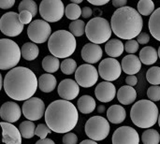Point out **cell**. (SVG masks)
<instances>
[{
  "label": "cell",
  "instance_id": "obj_42",
  "mask_svg": "<svg viewBox=\"0 0 160 144\" xmlns=\"http://www.w3.org/2000/svg\"><path fill=\"white\" fill-rule=\"evenodd\" d=\"M33 14L30 12V11H27V10H23L22 12L19 13V19H20V22L24 25V24H30L32 22V19H33Z\"/></svg>",
  "mask_w": 160,
  "mask_h": 144
},
{
  "label": "cell",
  "instance_id": "obj_6",
  "mask_svg": "<svg viewBox=\"0 0 160 144\" xmlns=\"http://www.w3.org/2000/svg\"><path fill=\"white\" fill-rule=\"evenodd\" d=\"M112 26L111 23L102 17H96L91 19L85 28L86 37L91 41V43L99 45L107 43L112 36Z\"/></svg>",
  "mask_w": 160,
  "mask_h": 144
},
{
  "label": "cell",
  "instance_id": "obj_26",
  "mask_svg": "<svg viewBox=\"0 0 160 144\" xmlns=\"http://www.w3.org/2000/svg\"><path fill=\"white\" fill-rule=\"evenodd\" d=\"M158 52H157V50L152 46H146L142 48L140 52V59L144 65H153L158 61Z\"/></svg>",
  "mask_w": 160,
  "mask_h": 144
},
{
  "label": "cell",
  "instance_id": "obj_1",
  "mask_svg": "<svg viewBox=\"0 0 160 144\" xmlns=\"http://www.w3.org/2000/svg\"><path fill=\"white\" fill-rule=\"evenodd\" d=\"M38 81L35 73L24 67L9 70L4 80L3 88L8 97L16 101H26L35 95Z\"/></svg>",
  "mask_w": 160,
  "mask_h": 144
},
{
  "label": "cell",
  "instance_id": "obj_22",
  "mask_svg": "<svg viewBox=\"0 0 160 144\" xmlns=\"http://www.w3.org/2000/svg\"><path fill=\"white\" fill-rule=\"evenodd\" d=\"M137 98L136 90L128 85L122 86L117 92V99L123 105H130L135 102Z\"/></svg>",
  "mask_w": 160,
  "mask_h": 144
},
{
  "label": "cell",
  "instance_id": "obj_36",
  "mask_svg": "<svg viewBox=\"0 0 160 144\" xmlns=\"http://www.w3.org/2000/svg\"><path fill=\"white\" fill-rule=\"evenodd\" d=\"M61 71L66 74V75H72L73 73H76L78 67H77V63L74 59L68 58L63 60L61 63Z\"/></svg>",
  "mask_w": 160,
  "mask_h": 144
},
{
  "label": "cell",
  "instance_id": "obj_51",
  "mask_svg": "<svg viewBox=\"0 0 160 144\" xmlns=\"http://www.w3.org/2000/svg\"><path fill=\"white\" fill-rule=\"evenodd\" d=\"M80 144H98V142H94L92 140H84V141H82Z\"/></svg>",
  "mask_w": 160,
  "mask_h": 144
},
{
  "label": "cell",
  "instance_id": "obj_5",
  "mask_svg": "<svg viewBox=\"0 0 160 144\" xmlns=\"http://www.w3.org/2000/svg\"><path fill=\"white\" fill-rule=\"evenodd\" d=\"M77 48L75 37L67 30H57L52 34L48 40V49L56 58L68 59Z\"/></svg>",
  "mask_w": 160,
  "mask_h": 144
},
{
  "label": "cell",
  "instance_id": "obj_15",
  "mask_svg": "<svg viewBox=\"0 0 160 144\" xmlns=\"http://www.w3.org/2000/svg\"><path fill=\"white\" fill-rule=\"evenodd\" d=\"M112 144H139L140 136L131 127H121L117 128L112 138Z\"/></svg>",
  "mask_w": 160,
  "mask_h": 144
},
{
  "label": "cell",
  "instance_id": "obj_34",
  "mask_svg": "<svg viewBox=\"0 0 160 144\" xmlns=\"http://www.w3.org/2000/svg\"><path fill=\"white\" fill-rule=\"evenodd\" d=\"M65 15L68 19L72 20V22L77 21L82 16V8L79 5L70 3L66 7Z\"/></svg>",
  "mask_w": 160,
  "mask_h": 144
},
{
  "label": "cell",
  "instance_id": "obj_19",
  "mask_svg": "<svg viewBox=\"0 0 160 144\" xmlns=\"http://www.w3.org/2000/svg\"><path fill=\"white\" fill-rule=\"evenodd\" d=\"M1 127L3 129V140L5 144H22V134L16 127L12 124L1 122Z\"/></svg>",
  "mask_w": 160,
  "mask_h": 144
},
{
  "label": "cell",
  "instance_id": "obj_48",
  "mask_svg": "<svg viewBox=\"0 0 160 144\" xmlns=\"http://www.w3.org/2000/svg\"><path fill=\"white\" fill-rule=\"evenodd\" d=\"M112 5H113L115 7L121 8V7H126L127 1H126V0H112Z\"/></svg>",
  "mask_w": 160,
  "mask_h": 144
},
{
  "label": "cell",
  "instance_id": "obj_7",
  "mask_svg": "<svg viewBox=\"0 0 160 144\" xmlns=\"http://www.w3.org/2000/svg\"><path fill=\"white\" fill-rule=\"evenodd\" d=\"M22 56V51L19 45L9 39H0V68L1 70L13 69L19 64Z\"/></svg>",
  "mask_w": 160,
  "mask_h": 144
},
{
  "label": "cell",
  "instance_id": "obj_45",
  "mask_svg": "<svg viewBox=\"0 0 160 144\" xmlns=\"http://www.w3.org/2000/svg\"><path fill=\"white\" fill-rule=\"evenodd\" d=\"M15 4L14 0H1L0 1V7L2 9H8L13 7V5Z\"/></svg>",
  "mask_w": 160,
  "mask_h": 144
},
{
  "label": "cell",
  "instance_id": "obj_54",
  "mask_svg": "<svg viewBox=\"0 0 160 144\" xmlns=\"http://www.w3.org/2000/svg\"><path fill=\"white\" fill-rule=\"evenodd\" d=\"M158 57L160 58V46H159V49H158Z\"/></svg>",
  "mask_w": 160,
  "mask_h": 144
},
{
  "label": "cell",
  "instance_id": "obj_52",
  "mask_svg": "<svg viewBox=\"0 0 160 144\" xmlns=\"http://www.w3.org/2000/svg\"><path fill=\"white\" fill-rule=\"evenodd\" d=\"M82 2V0H71V3L76 4V5H78V4H80Z\"/></svg>",
  "mask_w": 160,
  "mask_h": 144
},
{
  "label": "cell",
  "instance_id": "obj_17",
  "mask_svg": "<svg viewBox=\"0 0 160 144\" xmlns=\"http://www.w3.org/2000/svg\"><path fill=\"white\" fill-rule=\"evenodd\" d=\"M22 115V110L20 106L12 101L5 102L0 108V116L3 122L16 123Z\"/></svg>",
  "mask_w": 160,
  "mask_h": 144
},
{
  "label": "cell",
  "instance_id": "obj_20",
  "mask_svg": "<svg viewBox=\"0 0 160 144\" xmlns=\"http://www.w3.org/2000/svg\"><path fill=\"white\" fill-rule=\"evenodd\" d=\"M102 49L99 45L86 43L82 49V57L87 64H96L102 58Z\"/></svg>",
  "mask_w": 160,
  "mask_h": 144
},
{
  "label": "cell",
  "instance_id": "obj_49",
  "mask_svg": "<svg viewBox=\"0 0 160 144\" xmlns=\"http://www.w3.org/2000/svg\"><path fill=\"white\" fill-rule=\"evenodd\" d=\"M88 2L94 6H103V5H106L108 4L110 1L109 0H103V1H92V0H88Z\"/></svg>",
  "mask_w": 160,
  "mask_h": 144
},
{
  "label": "cell",
  "instance_id": "obj_12",
  "mask_svg": "<svg viewBox=\"0 0 160 144\" xmlns=\"http://www.w3.org/2000/svg\"><path fill=\"white\" fill-rule=\"evenodd\" d=\"M98 69L94 66L90 64H84L78 67L75 73V80L80 86L83 88H89L98 82Z\"/></svg>",
  "mask_w": 160,
  "mask_h": 144
},
{
  "label": "cell",
  "instance_id": "obj_38",
  "mask_svg": "<svg viewBox=\"0 0 160 144\" xmlns=\"http://www.w3.org/2000/svg\"><path fill=\"white\" fill-rule=\"evenodd\" d=\"M18 9L20 12H22L23 10L30 11L33 14V16H36L38 13V6H37L36 2L33 0H22L19 4Z\"/></svg>",
  "mask_w": 160,
  "mask_h": 144
},
{
  "label": "cell",
  "instance_id": "obj_23",
  "mask_svg": "<svg viewBox=\"0 0 160 144\" xmlns=\"http://www.w3.org/2000/svg\"><path fill=\"white\" fill-rule=\"evenodd\" d=\"M127 112L123 106L112 105L107 111V118L112 124H121L126 120Z\"/></svg>",
  "mask_w": 160,
  "mask_h": 144
},
{
  "label": "cell",
  "instance_id": "obj_43",
  "mask_svg": "<svg viewBox=\"0 0 160 144\" xmlns=\"http://www.w3.org/2000/svg\"><path fill=\"white\" fill-rule=\"evenodd\" d=\"M63 143L64 144H77L78 143V137L74 133H67L63 136Z\"/></svg>",
  "mask_w": 160,
  "mask_h": 144
},
{
  "label": "cell",
  "instance_id": "obj_10",
  "mask_svg": "<svg viewBox=\"0 0 160 144\" xmlns=\"http://www.w3.org/2000/svg\"><path fill=\"white\" fill-rule=\"evenodd\" d=\"M0 30L7 37H17L23 30V24L20 22L19 14L9 11L2 15L0 19Z\"/></svg>",
  "mask_w": 160,
  "mask_h": 144
},
{
  "label": "cell",
  "instance_id": "obj_2",
  "mask_svg": "<svg viewBox=\"0 0 160 144\" xmlns=\"http://www.w3.org/2000/svg\"><path fill=\"white\" fill-rule=\"evenodd\" d=\"M78 120V110L70 101L55 100L46 109L45 123L54 133H69L77 126Z\"/></svg>",
  "mask_w": 160,
  "mask_h": 144
},
{
  "label": "cell",
  "instance_id": "obj_31",
  "mask_svg": "<svg viewBox=\"0 0 160 144\" xmlns=\"http://www.w3.org/2000/svg\"><path fill=\"white\" fill-rule=\"evenodd\" d=\"M36 128L37 127L31 121H24L19 126V130L22 134V137L24 139H32L34 136H36Z\"/></svg>",
  "mask_w": 160,
  "mask_h": 144
},
{
  "label": "cell",
  "instance_id": "obj_9",
  "mask_svg": "<svg viewBox=\"0 0 160 144\" xmlns=\"http://www.w3.org/2000/svg\"><path fill=\"white\" fill-rule=\"evenodd\" d=\"M66 7L61 0H43L39 5V14L48 22L60 21L65 14Z\"/></svg>",
  "mask_w": 160,
  "mask_h": 144
},
{
  "label": "cell",
  "instance_id": "obj_18",
  "mask_svg": "<svg viewBox=\"0 0 160 144\" xmlns=\"http://www.w3.org/2000/svg\"><path fill=\"white\" fill-rule=\"evenodd\" d=\"M95 95L98 101L103 103H108L113 100L116 93V88L112 82H102L98 84L95 89Z\"/></svg>",
  "mask_w": 160,
  "mask_h": 144
},
{
  "label": "cell",
  "instance_id": "obj_16",
  "mask_svg": "<svg viewBox=\"0 0 160 144\" xmlns=\"http://www.w3.org/2000/svg\"><path fill=\"white\" fill-rule=\"evenodd\" d=\"M80 85L75 82L74 80L71 79H65L63 80L57 88V92L59 97L63 100L70 101L75 99L79 93H80Z\"/></svg>",
  "mask_w": 160,
  "mask_h": 144
},
{
  "label": "cell",
  "instance_id": "obj_14",
  "mask_svg": "<svg viewBox=\"0 0 160 144\" xmlns=\"http://www.w3.org/2000/svg\"><path fill=\"white\" fill-rule=\"evenodd\" d=\"M122 66L114 58H105L98 66V74L105 82L116 81L122 73Z\"/></svg>",
  "mask_w": 160,
  "mask_h": 144
},
{
  "label": "cell",
  "instance_id": "obj_4",
  "mask_svg": "<svg viewBox=\"0 0 160 144\" xmlns=\"http://www.w3.org/2000/svg\"><path fill=\"white\" fill-rule=\"evenodd\" d=\"M158 117V106L147 99L139 100L132 106L130 111V118L133 124L140 128L150 129L157 124Z\"/></svg>",
  "mask_w": 160,
  "mask_h": 144
},
{
  "label": "cell",
  "instance_id": "obj_44",
  "mask_svg": "<svg viewBox=\"0 0 160 144\" xmlns=\"http://www.w3.org/2000/svg\"><path fill=\"white\" fill-rule=\"evenodd\" d=\"M149 40H150V36L146 32H142L137 37V41L139 42V44H142V45L147 44Z\"/></svg>",
  "mask_w": 160,
  "mask_h": 144
},
{
  "label": "cell",
  "instance_id": "obj_24",
  "mask_svg": "<svg viewBox=\"0 0 160 144\" xmlns=\"http://www.w3.org/2000/svg\"><path fill=\"white\" fill-rule=\"evenodd\" d=\"M124 50L125 45L118 38L110 39L105 45V52L109 56H111V58L119 57L124 52Z\"/></svg>",
  "mask_w": 160,
  "mask_h": 144
},
{
  "label": "cell",
  "instance_id": "obj_25",
  "mask_svg": "<svg viewBox=\"0 0 160 144\" xmlns=\"http://www.w3.org/2000/svg\"><path fill=\"white\" fill-rule=\"evenodd\" d=\"M56 78L52 74H43L38 78V88L43 93H51L56 87Z\"/></svg>",
  "mask_w": 160,
  "mask_h": 144
},
{
  "label": "cell",
  "instance_id": "obj_37",
  "mask_svg": "<svg viewBox=\"0 0 160 144\" xmlns=\"http://www.w3.org/2000/svg\"><path fill=\"white\" fill-rule=\"evenodd\" d=\"M146 80L148 82L155 86H159L160 84V67H150L146 72Z\"/></svg>",
  "mask_w": 160,
  "mask_h": 144
},
{
  "label": "cell",
  "instance_id": "obj_33",
  "mask_svg": "<svg viewBox=\"0 0 160 144\" xmlns=\"http://www.w3.org/2000/svg\"><path fill=\"white\" fill-rule=\"evenodd\" d=\"M138 11L142 16H149L155 12V4L151 0H141L138 3Z\"/></svg>",
  "mask_w": 160,
  "mask_h": 144
},
{
  "label": "cell",
  "instance_id": "obj_39",
  "mask_svg": "<svg viewBox=\"0 0 160 144\" xmlns=\"http://www.w3.org/2000/svg\"><path fill=\"white\" fill-rule=\"evenodd\" d=\"M52 131L48 127V126L47 125H45V124H39L38 127H37V128H36V136H38V137H39L40 138V140H45V139H47L46 137L49 135V134H51Z\"/></svg>",
  "mask_w": 160,
  "mask_h": 144
},
{
  "label": "cell",
  "instance_id": "obj_50",
  "mask_svg": "<svg viewBox=\"0 0 160 144\" xmlns=\"http://www.w3.org/2000/svg\"><path fill=\"white\" fill-rule=\"evenodd\" d=\"M36 144H55V142L51 139H45V140H39L38 141Z\"/></svg>",
  "mask_w": 160,
  "mask_h": 144
},
{
  "label": "cell",
  "instance_id": "obj_47",
  "mask_svg": "<svg viewBox=\"0 0 160 144\" xmlns=\"http://www.w3.org/2000/svg\"><path fill=\"white\" fill-rule=\"evenodd\" d=\"M93 14V10L91 7H83L82 9V16L85 19H88L92 16Z\"/></svg>",
  "mask_w": 160,
  "mask_h": 144
},
{
  "label": "cell",
  "instance_id": "obj_30",
  "mask_svg": "<svg viewBox=\"0 0 160 144\" xmlns=\"http://www.w3.org/2000/svg\"><path fill=\"white\" fill-rule=\"evenodd\" d=\"M42 67L49 74L54 73L61 67L60 61L53 55H47L42 60Z\"/></svg>",
  "mask_w": 160,
  "mask_h": 144
},
{
  "label": "cell",
  "instance_id": "obj_8",
  "mask_svg": "<svg viewBox=\"0 0 160 144\" xmlns=\"http://www.w3.org/2000/svg\"><path fill=\"white\" fill-rule=\"evenodd\" d=\"M85 134L94 142L105 140L110 134V124L102 116H93L85 124Z\"/></svg>",
  "mask_w": 160,
  "mask_h": 144
},
{
  "label": "cell",
  "instance_id": "obj_21",
  "mask_svg": "<svg viewBox=\"0 0 160 144\" xmlns=\"http://www.w3.org/2000/svg\"><path fill=\"white\" fill-rule=\"evenodd\" d=\"M122 69L123 71L129 75L137 74L142 68V61L135 54H128L125 56L122 60Z\"/></svg>",
  "mask_w": 160,
  "mask_h": 144
},
{
  "label": "cell",
  "instance_id": "obj_32",
  "mask_svg": "<svg viewBox=\"0 0 160 144\" xmlns=\"http://www.w3.org/2000/svg\"><path fill=\"white\" fill-rule=\"evenodd\" d=\"M142 142L143 144H159L160 134L156 129H147L142 133Z\"/></svg>",
  "mask_w": 160,
  "mask_h": 144
},
{
  "label": "cell",
  "instance_id": "obj_13",
  "mask_svg": "<svg viewBox=\"0 0 160 144\" xmlns=\"http://www.w3.org/2000/svg\"><path fill=\"white\" fill-rule=\"evenodd\" d=\"M22 112L28 121L34 122L40 120L46 112L45 104L40 98L32 97L24 101L22 107Z\"/></svg>",
  "mask_w": 160,
  "mask_h": 144
},
{
  "label": "cell",
  "instance_id": "obj_28",
  "mask_svg": "<svg viewBox=\"0 0 160 144\" xmlns=\"http://www.w3.org/2000/svg\"><path fill=\"white\" fill-rule=\"evenodd\" d=\"M148 28L153 37L160 41V7L156 9L155 12L150 16Z\"/></svg>",
  "mask_w": 160,
  "mask_h": 144
},
{
  "label": "cell",
  "instance_id": "obj_29",
  "mask_svg": "<svg viewBox=\"0 0 160 144\" xmlns=\"http://www.w3.org/2000/svg\"><path fill=\"white\" fill-rule=\"evenodd\" d=\"M22 56L27 61H33L38 58L39 54V49L38 45L34 42H26L21 48Z\"/></svg>",
  "mask_w": 160,
  "mask_h": 144
},
{
  "label": "cell",
  "instance_id": "obj_3",
  "mask_svg": "<svg viewBox=\"0 0 160 144\" xmlns=\"http://www.w3.org/2000/svg\"><path fill=\"white\" fill-rule=\"evenodd\" d=\"M112 30L117 37L131 40L142 33L143 20L134 7L126 6L117 8L111 19Z\"/></svg>",
  "mask_w": 160,
  "mask_h": 144
},
{
  "label": "cell",
  "instance_id": "obj_46",
  "mask_svg": "<svg viewBox=\"0 0 160 144\" xmlns=\"http://www.w3.org/2000/svg\"><path fill=\"white\" fill-rule=\"evenodd\" d=\"M126 82H127V85L133 87L138 83V78L135 75H129L126 78Z\"/></svg>",
  "mask_w": 160,
  "mask_h": 144
},
{
  "label": "cell",
  "instance_id": "obj_27",
  "mask_svg": "<svg viewBox=\"0 0 160 144\" xmlns=\"http://www.w3.org/2000/svg\"><path fill=\"white\" fill-rule=\"evenodd\" d=\"M77 108L83 114L92 113L96 109V101L91 96H82L78 99Z\"/></svg>",
  "mask_w": 160,
  "mask_h": 144
},
{
  "label": "cell",
  "instance_id": "obj_53",
  "mask_svg": "<svg viewBox=\"0 0 160 144\" xmlns=\"http://www.w3.org/2000/svg\"><path fill=\"white\" fill-rule=\"evenodd\" d=\"M158 125H159V127H160V113H159V117H158Z\"/></svg>",
  "mask_w": 160,
  "mask_h": 144
},
{
  "label": "cell",
  "instance_id": "obj_40",
  "mask_svg": "<svg viewBox=\"0 0 160 144\" xmlns=\"http://www.w3.org/2000/svg\"><path fill=\"white\" fill-rule=\"evenodd\" d=\"M147 97L149 100L156 102L160 101V86H151L147 90Z\"/></svg>",
  "mask_w": 160,
  "mask_h": 144
},
{
  "label": "cell",
  "instance_id": "obj_11",
  "mask_svg": "<svg viewBox=\"0 0 160 144\" xmlns=\"http://www.w3.org/2000/svg\"><path fill=\"white\" fill-rule=\"evenodd\" d=\"M52 33L51 26L44 20H35L27 27V36L34 43H44L49 40Z\"/></svg>",
  "mask_w": 160,
  "mask_h": 144
},
{
  "label": "cell",
  "instance_id": "obj_35",
  "mask_svg": "<svg viewBox=\"0 0 160 144\" xmlns=\"http://www.w3.org/2000/svg\"><path fill=\"white\" fill-rule=\"evenodd\" d=\"M85 28H86V24L82 20L73 21L69 24V32L74 37H82L85 33Z\"/></svg>",
  "mask_w": 160,
  "mask_h": 144
},
{
  "label": "cell",
  "instance_id": "obj_41",
  "mask_svg": "<svg viewBox=\"0 0 160 144\" xmlns=\"http://www.w3.org/2000/svg\"><path fill=\"white\" fill-rule=\"evenodd\" d=\"M125 50L129 54H134L139 50V42L135 39L127 40V42L125 44Z\"/></svg>",
  "mask_w": 160,
  "mask_h": 144
}]
</instances>
